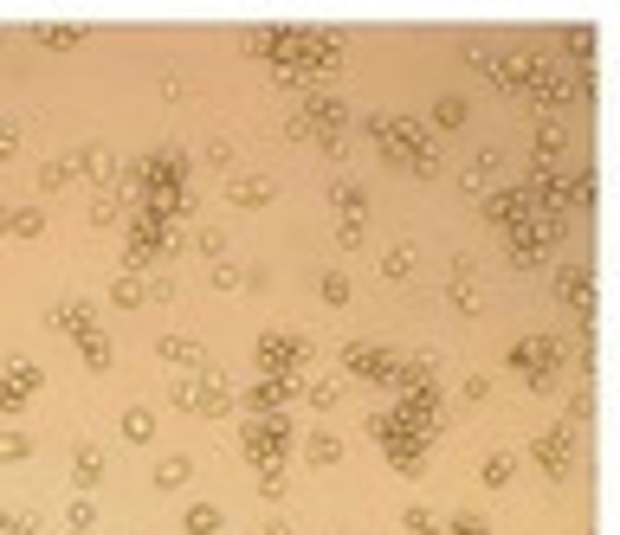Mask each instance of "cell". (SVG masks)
<instances>
[{
  "label": "cell",
  "instance_id": "obj_1",
  "mask_svg": "<svg viewBox=\"0 0 620 535\" xmlns=\"http://www.w3.org/2000/svg\"><path fill=\"white\" fill-rule=\"evenodd\" d=\"M246 52H259V59H272L278 78H324V71L343 66V39L337 33H253L246 39Z\"/></svg>",
  "mask_w": 620,
  "mask_h": 535
},
{
  "label": "cell",
  "instance_id": "obj_2",
  "mask_svg": "<svg viewBox=\"0 0 620 535\" xmlns=\"http://www.w3.org/2000/svg\"><path fill=\"white\" fill-rule=\"evenodd\" d=\"M239 445H246V459L259 471V497H278L284 490V445H291L284 413H253L246 432H239Z\"/></svg>",
  "mask_w": 620,
  "mask_h": 535
},
{
  "label": "cell",
  "instance_id": "obj_3",
  "mask_svg": "<svg viewBox=\"0 0 620 535\" xmlns=\"http://www.w3.org/2000/svg\"><path fill=\"white\" fill-rule=\"evenodd\" d=\"M369 142H375L388 162L413 168V175H433V142H426L420 123H408V117H369Z\"/></svg>",
  "mask_w": 620,
  "mask_h": 535
},
{
  "label": "cell",
  "instance_id": "obj_4",
  "mask_svg": "<svg viewBox=\"0 0 620 535\" xmlns=\"http://www.w3.org/2000/svg\"><path fill=\"white\" fill-rule=\"evenodd\" d=\"M168 401L182 406V413H195V419H220V413H233V394L220 388V368H213V374H188V381H175Z\"/></svg>",
  "mask_w": 620,
  "mask_h": 535
},
{
  "label": "cell",
  "instance_id": "obj_5",
  "mask_svg": "<svg viewBox=\"0 0 620 535\" xmlns=\"http://www.w3.org/2000/svg\"><path fill=\"white\" fill-rule=\"evenodd\" d=\"M259 368H266V374H284V381H297V374L311 368V342H304V335H284V330H266L259 335Z\"/></svg>",
  "mask_w": 620,
  "mask_h": 535
},
{
  "label": "cell",
  "instance_id": "obj_6",
  "mask_svg": "<svg viewBox=\"0 0 620 535\" xmlns=\"http://www.w3.org/2000/svg\"><path fill=\"white\" fill-rule=\"evenodd\" d=\"M343 368H349V374H369V381H388V388L401 381V361H395V355H382V348H369V342H349Z\"/></svg>",
  "mask_w": 620,
  "mask_h": 535
},
{
  "label": "cell",
  "instance_id": "obj_7",
  "mask_svg": "<svg viewBox=\"0 0 620 535\" xmlns=\"http://www.w3.org/2000/svg\"><path fill=\"white\" fill-rule=\"evenodd\" d=\"M297 123H317V135H324L330 148H343V123H349V110H343V104H337V97H311Z\"/></svg>",
  "mask_w": 620,
  "mask_h": 535
},
{
  "label": "cell",
  "instance_id": "obj_8",
  "mask_svg": "<svg viewBox=\"0 0 620 535\" xmlns=\"http://www.w3.org/2000/svg\"><path fill=\"white\" fill-rule=\"evenodd\" d=\"M155 355H162L168 368H188V374H213L207 348H201V342H188V335H162V342H155Z\"/></svg>",
  "mask_w": 620,
  "mask_h": 535
},
{
  "label": "cell",
  "instance_id": "obj_9",
  "mask_svg": "<svg viewBox=\"0 0 620 535\" xmlns=\"http://www.w3.org/2000/svg\"><path fill=\"white\" fill-rule=\"evenodd\" d=\"M39 394V368L33 361H7V374H0V406L13 413V406H26Z\"/></svg>",
  "mask_w": 620,
  "mask_h": 535
},
{
  "label": "cell",
  "instance_id": "obj_10",
  "mask_svg": "<svg viewBox=\"0 0 620 535\" xmlns=\"http://www.w3.org/2000/svg\"><path fill=\"white\" fill-rule=\"evenodd\" d=\"M511 368H517V374H530V388H543V381H550V368H555V348H550V342H517V348H511Z\"/></svg>",
  "mask_w": 620,
  "mask_h": 535
},
{
  "label": "cell",
  "instance_id": "obj_11",
  "mask_svg": "<svg viewBox=\"0 0 620 535\" xmlns=\"http://www.w3.org/2000/svg\"><path fill=\"white\" fill-rule=\"evenodd\" d=\"M78 181H84V162H78V155H52V162L39 168V194H66Z\"/></svg>",
  "mask_w": 620,
  "mask_h": 535
},
{
  "label": "cell",
  "instance_id": "obj_12",
  "mask_svg": "<svg viewBox=\"0 0 620 535\" xmlns=\"http://www.w3.org/2000/svg\"><path fill=\"white\" fill-rule=\"evenodd\" d=\"M330 206L343 213V226H362V213H369V194H362V181L337 175V181H330Z\"/></svg>",
  "mask_w": 620,
  "mask_h": 535
},
{
  "label": "cell",
  "instance_id": "obj_13",
  "mask_svg": "<svg viewBox=\"0 0 620 535\" xmlns=\"http://www.w3.org/2000/svg\"><path fill=\"white\" fill-rule=\"evenodd\" d=\"M284 401H291V381H284V374H266V381L246 388V406H253V413H284Z\"/></svg>",
  "mask_w": 620,
  "mask_h": 535
},
{
  "label": "cell",
  "instance_id": "obj_14",
  "mask_svg": "<svg viewBox=\"0 0 620 535\" xmlns=\"http://www.w3.org/2000/svg\"><path fill=\"white\" fill-rule=\"evenodd\" d=\"M272 194H278V188L266 181V175H233V181H226V201H233V206H266Z\"/></svg>",
  "mask_w": 620,
  "mask_h": 535
},
{
  "label": "cell",
  "instance_id": "obj_15",
  "mask_svg": "<svg viewBox=\"0 0 620 535\" xmlns=\"http://www.w3.org/2000/svg\"><path fill=\"white\" fill-rule=\"evenodd\" d=\"M110 297H117L124 310H142L149 297H168V284H162V277H149V284H142V277H117V290H110Z\"/></svg>",
  "mask_w": 620,
  "mask_h": 535
},
{
  "label": "cell",
  "instance_id": "obj_16",
  "mask_svg": "<svg viewBox=\"0 0 620 535\" xmlns=\"http://www.w3.org/2000/svg\"><path fill=\"white\" fill-rule=\"evenodd\" d=\"M52 330L91 335V330H97V310H91V304H59V310H52Z\"/></svg>",
  "mask_w": 620,
  "mask_h": 535
},
{
  "label": "cell",
  "instance_id": "obj_17",
  "mask_svg": "<svg viewBox=\"0 0 620 535\" xmlns=\"http://www.w3.org/2000/svg\"><path fill=\"white\" fill-rule=\"evenodd\" d=\"M71 484H78V490H97V484H104V452H97V445H78Z\"/></svg>",
  "mask_w": 620,
  "mask_h": 535
},
{
  "label": "cell",
  "instance_id": "obj_18",
  "mask_svg": "<svg viewBox=\"0 0 620 535\" xmlns=\"http://www.w3.org/2000/svg\"><path fill=\"white\" fill-rule=\"evenodd\" d=\"M78 348H84V368H91V374H110V368H117V355H110V342H104V330L78 335Z\"/></svg>",
  "mask_w": 620,
  "mask_h": 535
},
{
  "label": "cell",
  "instance_id": "obj_19",
  "mask_svg": "<svg viewBox=\"0 0 620 535\" xmlns=\"http://www.w3.org/2000/svg\"><path fill=\"white\" fill-rule=\"evenodd\" d=\"M117 432H124L130 445H149V439H155V413H149V406H130V413L117 419Z\"/></svg>",
  "mask_w": 620,
  "mask_h": 535
},
{
  "label": "cell",
  "instance_id": "obj_20",
  "mask_svg": "<svg viewBox=\"0 0 620 535\" xmlns=\"http://www.w3.org/2000/svg\"><path fill=\"white\" fill-rule=\"evenodd\" d=\"M182 523H188V535H220V530H226L220 503H188V516H182Z\"/></svg>",
  "mask_w": 620,
  "mask_h": 535
},
{
  "label": "cell",
  "instance_id": "obj_21",
  "mask_svg": "<svg viewBox=\"0 0 620 535\" xmlns=\"http://www.w3.org/2000/svg\"><path fill=\"white\" fill-rule=\"evenodd\" d=\"M7 233H13V239H39V233H46V213H39V206H20V213H7Z\"/></svg>",
  "mask_w": 620,
  "mask_h": 535
},
{
  "label": "cell",
  "instance_id": "obj_22",
  "mask_svg": "<svg viewBox=\"0 0 620 535\" xmlns=\"http://www.w3.org/2000/svg\"><path fill=\"white\" fill-rule=\"evenodd\" d=\"M188 477H195V459H182V452H175V459H162V465H155V484H162V490H182V484H188Z\"/></svg>",
  "mask_w": 620,
  "mask_h": 535
},
{
  "label": "cell",
  "instance_id": "obj_23",
  "mask_svg": "<svg viewBox=\"0 0 620 535\" xmlns=\"http://www.w3.org/2000/svg\"><path fill=\"white\" fill-rule=\"evenodd\" d=\"M343 459V439L337 432H311V465H337Z\"/></svg>",
  "mask_w": 620,
  "mask_h": 535
},
{
  "label": "cell",
  "instance_id": "obj_24",
  "mask_svg": "<svg viewBox=\"0 0 620 535\" xmlns=\"http://www.w3.org/2000/svg\"><path fill=\"white\" fill-rule=\"evenodd\" d=\"M459 117H466L459 97H440V104H433V130H459Z\"/></svg>",
  "mask_w": 620,
  "mask_h": 535
},
{
  "label": "cell",
  "instance_id": "obj_25",
  "mask_svg": "<svg viewBox=\"0 0 620 535\" xmlns=\"http://www.w3.org/2000/svg\"><path fill=\"white\" fill-rule=\"evenodd\" d=\"M0 535H39V516H26V510H0Z\"/></svg>",
  "mask_w": 620,
  "mask_h": 535
},
{
  "label": "cell",
  "instance_id": "obj_26",
  "mask_svg": "<svg viewBox=\"0 0 620 535\" xmlns=\"http://www.w3.org/2000/svg\"><path fill=\"white\" fill-rule=\"evenodd\" d=\"M97 530V510H91V503H71L66 510V535H91Z\"/></svg>",
  "mask_w": 620,
  "mask_h": 535
},
{
  "label": "cell",
  "instance_id": "obj_27",
  "mask_svg": "<svg viewBox=\"0 0 620 535\" xmlns=\"http://www.w3.org/2000/svg\"><path fill=\"white\" fill-rule=\"evenodd\" d=\"M78 39H84L78 26H46V33H39V46H52V52H71Z\"/></svg>",
  "mask_w": 620,
  "mask_h": 535
},
{
  "label": "cell",
  "instance_id": "obj_28",
  "mask_svg": "<svg viewBox=\"0 0 620 535\" xmlns=\"http://www.w3.org/2000/svg\"><path fill=\"white\" fill-rule=\"evenodd\" d=\"M117 213H124V201H117V194H97V201H91V226H110Z\"/></svg>",
  "mask_w": 620,
  "mask_h": 535
},
{
  "label": "cell",
  "instance_id": "obj_29",
  "mask_svg": "<svg viewBox=\"0 0 620 535\" xmlns=\"http://www.w3.org/2000/svg\"><path fill=\"white\" fill-rule=\"evenodd\" d=\"M26 452H33L26 432H0V465H7V459H26Z\"/></svg>",
  "mask_w": 620,
  "mask_h": 535
},
{
  "label": "cell",
  "instance_id": "obj_30",
  "mask_svg": "<svg viewBox=\"0 0 620 535\" xmlns=\"http://www.w3.org/2000/svg\"><path fill=\"white\" fill-rule=\"evenodd\" d=\"M324 304H349V277L343 271H324Z\"/></svg>",
  "mask_w": 620,
  "mask_h": 535
},
{
  "label": "cell",
  "instance_id": "obj_31",
  "mask_svg": "<svg viewBox=\"0 0 620 535\" xmlns=\"http://www.w3.org/2000/svg\"><path fill=\"white\" fill-rule=\"evenodd\" d=\"M304 401L311 406H337V381H304Z\"/></svg>",
  "mask_w": 620,
  "mask_h": 535
},
{
  "label": "cell",
  "instance_id": "obj_32",
  "mask_svg": "<svg viewBox=\"0 0 620 535\" xmlns=\"http://www.w3.org/2000/svg\"><path fill=\"white\" fill-rule=\"evenodd\" d=\"M413 271V252H388V259H382V277H408Z\"/></svg>",
  "mask_w": 620,
  "mask_h": 535
},
{
  "label": "cell",
  "instance_id": "obj_33",
  "mask_svg": "<svg viewBox=\"0 0 620 535\" xmlns=\"http://www.w3.org/2000/svg\"><path fill=\"white\" fill-rule=\"evenodd\" d=\"M207 162H213V168H233L239 155H233V142H213V148H207Z\"/></svg>",
  "mask_w": 620,
  "mask_h": 535
},
{
  "label": "cell",
  "instance_id": "obj_34",
  "mask_svg": "<svg viewBox=\"0 0 620 535\" xmlns=\"http://www.w3.org/2000/svg\"><path fill=\"white\" fill-rule=\"evenodd\" d=\"M408 535H440V530H433V516H426V510H408Z\"/></svg>",
  "mask_w": 620,
  "mask_h": 535
},
{
  "label": "cell",
  "instance_id": "obj_35",
  "mask_svg": "<svg viewBox=\"0 0 620 535\" xmlns=\"http://www.w3.org/2000/svg\"><path fill=\"white\" fill-rule=\"evenodd\" d=\"M453 535H491V530H484L479 516H459V523H453Z\"/></svg>",
  "mask_w": 620,
  "mask_h": 535
},
{
  "label": "cell",
  "instance_id": "obj_36",
  "mask_svg": "<svg viewBox=\"0 0 620 535\" xmlns=\"http://www.w3.org/2000/svg\"><path fill=\"white\" fill-rule=\"evenodd\" d=\"M13 142H20V135H13V123H0V155H13Z\"/></svg>",
  "mask_w": 620,
  "mask_h": 535
},
{
  "label": "cell",
  "instance_id": "obj_37",
  "mask_svg": "<svg viewBox=\"0 0 620 535\" xmlns=\"http://www.w3.org/2000/svg\"><path fill=\"white\" fill-rule=\"evenodd\" d=\"M266 535H297V530H291V523H272V530H266Z\"/></svg>",
  "mask_w": 620,
  "mask_h": 535
},
{
  "label": "cell",
  "instance_id": "obj_38",
  "mask_svg": "<svg viewBox=\"0 0 620 535\" xmlns=\"http://www.w3.org/2000/svg\"><path fill=\"white\" fill-rule=\"evenodd\" d=\"M0 233H7V206H0Z\"/></svg>",
  "mask_w": 620,
  "mask_h": 535
}]
</instances>
